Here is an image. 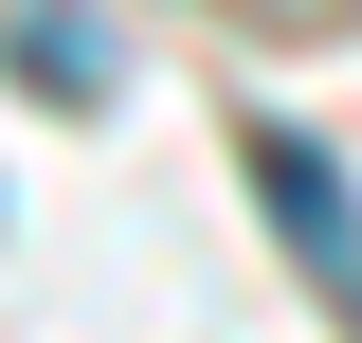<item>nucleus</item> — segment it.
Instances as JSON below:
<instances>
[{
    "instance_id": "nucleus-2",
    "label": "nucleus",
    "mask_w": 362,
    "mask_h": 343,
    "mask_svg": "<svg viewBox=\"0 0 362 343\" xmlns=\"http://www.w3.org/2000/svg\"><path fill=\"white\" fill-rule=\"evenodd\" d=\"M0 54H18L37 90H109V18H90V0H18V18H0Z\"/></svg>"
},
{
    "instance_id": "nucleus-1",
    "label": "nucleus",
    "mask_w": 362,
    "mask_h": 343,
    "mask_svg": "<svg viewBox=\"0 0 362 343\" xmlns=\"http://www.w3.org/2000/svg\"><path fill=\"white\" fill-rule=\"evenodd\" d=\"M254 199H272V235H290V271H308V307H326V325H362V199L326 181V145L254 127Z\"/></svg>"
}]
</instances>
